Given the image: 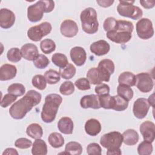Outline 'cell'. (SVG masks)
<instances>
[{"label":"cell","mask_w":155,"mask_h":155,"mask_svg":"<svg viewBox=\"0 0 155 155\" xmlns=\"http://www.w3.org/2000/svg\"><path fill=\"white\" fill-rule=\"evenodd\" d=\"M41 94L34 90L28 91L25 96L15 102L9 109V114L15 119H22L32 108L39 104Z\"/></svg>","instance_id":"obj_1"},{"label":"cell","mask_w":155,"mask_h":155,"mask_svg":"<svg viewBox=\"0 0 155 155\" xmlns=\"http://www.w3.org/2000/svg\"><path fill=\"white\" fill-rule=\"evenodd\" d=\"M134 26L132 22L125 20H117L114 27L107 32V37L116 44H125L132 37Z\"/></svg>","instance_id":"obj_2"},{"label":"cell","mask_w":155,"mask_h":155,"mask_svg":"<svg viewBox=\"0 0 155 155\" xmlns=\"http://www.w3.org/2000/svg\"><path fill=\"white\" fill-rule=\"evenodd\" d=\"M62 102V97L56 93L49 94L45 98L41 116L45 123H51L56 118L59 105Z\"/></svg>","instance_id":"obj_3"},{"label":"cell","mask_w":155,"mask_h":155,"mask_svg":"<svg viewBox=\"0 0 155 155\" xmlns=\"http://www.w3.org/2000/svg\"><path fill=\"white\" fill-rule=\"evenodd\" d=\"M82 30L87 34L96 33L99 28L97 12L94 8L88 7L82 10L80 15Z\"/></svg>","instance_id":"obj_4"},{"label":"cell","mask_w":155,"mask_h":155,"mask_svg":"<svg viewBox=\"0 0 155 155\" xmlns=\"http://www.w3.org/2000/svg\"><path fill=\"white\" fill-rule=\"evenodd\" d=\"M134 2V1H119L117 7V13L120 16L133 20L140 19L143 15V12L139 7L133 5Z\"/></svg>","instance_id":"obj_5"},{"label":"cell","mask_w":155,"mask_h":155,"mask_svg":"<svg viewBox=\"0 0 155 155\" xmlns=\"http://www.w3.org/2000/svg\"><path fill=\"white\" fill-rule=\"evenodd\" d=\"M122 142V135L118 131H112L104 134L100 139L101 145L107 148V150L120 149Z\"/></svg>","instance_id":"obj_6"},{"label":"cell","mask_w":155,"mask_h":155,"mask_svg":"<svg viewBox=\"0 0 155 155\" xmlns=\"http://www.w3.org/2000/svg\"><path fill=\"white\" fill-rule=\"evenodd\" d=\"M52 29L51 25L48 22H44L39 25L30 27L27 31L28 38L35 42H38L49 34Z\"/></svg>","instance_id":"obj_7"},{"label":"cell","mask_w":155,"mask_h":155,"mask_svg":"<svg viewBox=\"0 0 155 155\" xmlns=\"http://www.w3.org/2000/svg\"><path fill=\"white\" fill-rule=\"evenodd\" d=\"M137 36L142 39H148L153 36L154 29L152 22L148 18H142L136 23Z\"/></svg>","instance_id":"obj_8"},{"label":"cell","mask_w":155,"mask_h":155,"mask_svg":"<svg viewBox=\"0 0 155 155\" xmlns=\"http://www.w3.org/2000/svg\"><path fill=\"white\" fill-rule=\"evenodd\" d=\"M135 85L140 92L148 93L152 90L154 83L149 73L142 72L136 76Z\"/></svg>","instance_id":"obj_9"},{"label":"cell","mask_w":155,"mask_h":155,"mask_svg":"<svg viewBox=\"0 0 155 155\" xmlns=\"http://www.w3.org/2000/svg\"><path fill=\"white\" fill-rule=\"evenodd\" d=\"M45 11L44 1H37L27 8V18L31 22H36L42 19Z\"/></svg>","instance_id":"obj_10"},{"label":"cell","mask_w":155,"mask_h":155,"mask_svg":"<svg viewBox=\"0 0 155 155\" xmlns=\"http://www.w3.org/2000/svg\"><path fill=\"white\" fill-rule=\"evenodd\" d=\"M97 68L102 82H108L111 75L114 71L115 67L113 61L109 59H104L99 62Z\"/></svg>","instance_id":"obj_11"},{"label":"cell","mask_w":155,"mask_h":155,"mask_svg":"<svg viewBox=\"0 0 155 155\" xmlns=\"http://www.w3.org/2000/svg\"><path fill=\"white\" fill-rule=\"evenodd\" d=\"M150 107V105L147 99L143 97L138 98L133 104V114L137 119H142L147 116Z\"/></svg>","instance_id":"obj_12"},{"label":"cell","mask_w":155,"mask_h":155,"mask_svg":"<svg viewBox=\"0 0 155 155\" xmlns=\"http://www.w3.org/2000/svg\"><path fill=\"white\" fill-rule=\"evenodd\" d=\"M139 130L144 140L150 143H152L154 140L155 125L153 122L146 120L142 122L140 125Z\"/></svg>","instance_id":"obj_13"},{"label":"cell","mask_w":155,"mask_h":155,"mask_svg":"<svg viewBox=\"0 0 155 155\" xmlns=\"http://www.w3.org/2000/svg\"><path fill=\"white\" fill-rule=\"evenodd\" d=\"M78 27L76 22L71 19H65L60 26L61 34L67 38H73L78 32Z\"/></svg>","instance_id":"obj_14"},{"label":"cell","mask_w":155,"mask_h":155,"mask_svg":"<svg viewBox=\"0 0 155 155\" xmlns=\"http://www.w3.org/2000/svg\"><path fill=\"white\" fill-rule=\"evenodd\" d=\"M15 15L10 10L5 8L0 10V26L7 29L12 27L15 22Z\"/></svg>","instance_id":"obj_15"},{"label":"cell","mask_w":155,"mask_h":155,"mask_svg":"<svg viewBox=\"0 0 155 155\" xmlns=\"http://www.w3.org/2000/svg\"><path fill=\"white\" fill-rule=\"evenodd\" d=\"M70 55L71 61L77 66H82L85 62L87 59V53L84 48L81 47H73L70 51Z\"/></svg>","instance_id":"obj_16"},{"label":"cell","mask_w":155,"mask_h":155,"mask_svg":"<svg viewBox=\"0 0 155 155\" xmlns=\"http://www.w3.org/2000/svg\"><path fill=\"white\" fill-rule=\"evenodd\" d=\"M80 105L83 108L99 109L101 108L99 96L94 94L84 96L81 99Z\"/></svg>","instance_id":"obj_17"},{"label":"cell","mask_w":155,"mask_h":155,"mask_svg":"<svg viewBox=\"0 0 155 155\" xmlns=\"http://www.w3.org/2000/svg\"><path fill=\"white\" fill-rule=\"evenodd\" d=\"M90 51L96 56H103L107 54L110 49V44L105 40L94 42L90 45Z\"/></svg>","instance_id":"obj_18"},{"label":"cell","mask_w":155,"mask_h":155,"mask_svg":"<svg viewBox=\"0 0 155 155\" xmlns=\"http://www.w3.org/2000/svg\"><path fill=\"white\" fill-rule=\"evenodd\" d=\"M21 51L22 57L27 61H34L38 56V49L36 45L31 43H27L22 46Z\"/></svg>","instance_id":"obj_19"},{"label":"cell","mask_w":155,"mask_h":155,"mask_svg":"<svg viewBox=\"0 0 155 155\" xmlns=\"http://www.w3.org/2000/svg\"><path fill=\"white\" fill-rule=\"evenodd\" d=\"M17 73L16 67L12 64H5L0 68V80L8 81L13 79Z\"/></svg>","instance_id":"obj_20"},{"label":"cell","mask_w":155,"mask_h":155,"mask_svg":"<svg viewBox=\"0 0 155 155\" xmlns=\"http://www.w3.org/2000/svg\"><path fill=\"white\" fill-rule=\"evenodd\" d=\"M84 128L86 133L88 135L95 136L101 132V125L98 120L91 118L86 121Z\"/></svg>","instance_id":"obj_21"},{"label":"cell","mask_w":155,"mask_h":155,"mask_svg":"<svg viewBox=\"0 0 155 155\" xmlns=\"http://www.w3.org/2000/svg\"><path fill=\"white\" fill-rule=\"evenodd\" d=\"M58 128L62 133L71 134L73 131V122L70 117H62L58 121Z\"/></svg>","instance_id":"obj_22"},{"label":"cell","mask_w":155,"mask_h":155,"mask_svg":"<svg viewBox=\"0 0 155 155\" xmlns=\"http://www.w3.org/2000/svg\"><path fill=\"white\" fill-rule=\"evenodd\" d=\"M123 142L127 145H134L139 140V137L137 132L134 129H128L122 133Z\"/></svg>","instance_id":"obj_23"},{"label":"cell","mask_w":155,"mask_h":155,"mask_svg":"<svg viewBox=\"0 0 155 155\" xmlns=\"http://www.w3.org/2000/svg\"><path fill=\"white\" fill-rule=\"evenodd\" d=\"M31 153L33 155H46L47 146L45 142L41 138L36 139L32 145Z\"/></svg>","instance_id":"obj_24"},{"label":"cell","mask_w":155,"mask_h":155,"mask_svg":"<svg viewBox=\"0 0 155 155\" xmlns=\"http://www.w3.org/2000/svg\"><path fill=\"white\" fill-rule=\"evenodd\" d=\"M27 134L33 139H40L43 135V130L40 125L36 123L30 124L26 129Z\"/></svg>","instance_id":"obj_25"},{"label":"cell","mask_w":155,"mask_h":155,"mask_svg":"<svg viewBox=\"0 0 155 155\" xmlns=\"http://www.w3.org/2000/svg\"><path fill=\"white\" fill-rule=\"evenodd\" d=\"M119 84H123L132 87L136 84V76L130 71L122 72L118 77Z\"/></svg>","instance_id":"obj_26"},{"label":"cell","mask_w":155,"mask_h":155,"mask_svg":"<svg viewBox=\"0 0 155 155\" xmlns=\"http://www.w3.org/2000/svg\"><path fill=\"white\" fill-rule=\"evenodd\" d=\"M48 141L50 145L54 148H60L64 144V139L63 136L57 132L51 133L48 136Z\"/></svg>","instance_id":"obj_27"},{"label":"cell","mask_w":155,"mask_h":155,"mask_svg":"<svg viewBox=\"0 0 155 155\" xmlns=\"http://www.w3.org/2000/svg\"><path fill=\"white\" fill-rule=\"evenodd\" d=\"M117 95L125 99L126 101H130L133 97V90L132 88L128 85L119 84L117 87Z\"/></svg>","instance_id":"obj_28"},{"label":"cell","mask_w":155,"mask_h":155,"mask_svg":"<svg viewBox=\"0 0 155 155\" xmlns=\"http://www.w3.org/2000/svg\"><path fill=\"white\" fill-rule=\"evenodd\" d=\"M87 79L90 84L93 85H98L102 82L99 70L96 67H93L88 70L87 73Z\"/></svg>","instance_id":"obj_29"},{"label":"cell","mask_w":155,"mask_h":155,"mask_svg":"<svg viewBox=\"0 0 155 155\" xmlns=\"http://www.w3.org/2000/svg\"><path fill=\"white\" fill-rule=\"evenodd\" d=\"M65 151L68 154L80 155L82 152V147L77 142H69L65 145Z\"/></svg>","instance_id":"obj_30"},{"label":"cell","mask_w":155,"mask_h":155,"mask_svg":"<svg viewBox=\"0 0 155 155\" xmlns=\"http://www.w3.org/2000/svg\"><path fill=\"white\" fill-rule=\"evenodd\" d=\"M76 68L71 64L68 63L65 67L59 68V73L60 76L64 79H70L72 78L76 74Z\"/></svg>","instance_id":"obj_31"},{"label":"cell","mask_w":155,"mask_h":155,"mask_svg":"<svg viewBox=\"0 0 155 155\" xmlns=\"http://www.w3.org/2000/svg\"><path fill=\"white\" fill-rule=\"evenodd\" d=\"M41 51L45 54H50L53 52L56 48L55 42L50 39H45L40 43Z\"/></svg>","instance_id":"obj_32"},{"label":"cell","mask_w":155,"mask_h":155,"mask_svg":"<svg viewBox=\"0 0 155 155\" xmlns=\"http://www.w3.org/2000/svg\"><path fill=\"white\" fill-rule=\"evenodd\" d=\"M51 61L55 65L59 68H64L68 64L67 56L61 53L53 54L51 56Z\"/></svg>","instance_id":"obj_33"},{"label":"cell","mask_w":155,"mask_h":155,"mask_svg":"<svg viewBox=\"0 0 155 155\" xmlns=\"http://www.w3.org/2000/svg\"><path fill=\"white\" fill-rule=\"evenodd\" d=\"M44 77L47 83L49 84H55L58 83L61 79V76L59 72L53 69H50L45 71Z\"/></svg>","instance_id":"obj_34"},{"label":"cell","mask_w":155,"mask_h":155,"mask_svg":"<svg viewBox=\"0 0 155 155\" xmlns=\"http://www.w3.org/2000/svg\"><path fill=\"white\" fill-rule=\"evenodd\" d=\"M8 93L16 96H21L25 92V88L24 85L19 83H14L10 85L7 88Z\"/></svg>","instance_id":"obj_35"},{"label":"cell","mask_w":155,"mask_h":155,"mask_svg":"<svg viewBox=\"0 0 155 155\" xmlns=\"http://www.w3.org/2000/svg\"><path fill=\"white\" fill-rule=\"evenodd\" d=\"M101 107L105 109H113L114 104V96L109 94L99 96Z\"/></svg>","instance_id":"obj_36"},{"label":"cell","mask_w":155,"mask_h":155,"mask_svg":"<svg viewBox=\"0 0 155 155\" xmlns=\"http://www.w3.org/2000/svg\"><path fill=\"white\" fill-rule=\"evenodd\" d=\"M114 104L113 110L117 111H122L127 108L128 106V101L119 95L114 96Z\"/></svg>","instance_id":"obj_37"},{"label":"cell","mask_w":155,"mask_h":155,"mask_svg":"<svg viewBox=\"0 0 155 155\" xmlns=\"http://www.w3.org/2000/svg\"><path fill=\"white\" fill-rule=\"evenodd\" d=\"M22 53L21 50L17 47L12 48L8 50L7 53V59L12 62H18L22 58Z\"/></svg>","instance_id":"obj_38"},{"label":"cell","mask_w":155,"mask_h":155,"mask_svg":"<svg viewBox=\"0 0 155 155\" xmlns=\"http://www.w3.org/2000/svg\"><path fill=\"white\" fill-rule=\"evenodd\" d=\"M32 85L40 90H44L47 87V81L44 76L41 74H36L32 78Z\"/></svg>","instance_id":"obj_39"},{"label":"cell","mask_w":155,"mask_h":155,"mask_svg":"<svg viewBox=\"0 0 155 155\" xmlns=\"http://www.w3.org/2000/svg\"><path fill=\"white\" fill-rule=\"evenodd\" d=\"M151 143L143 140L137 147V153L140 155H150L153 152Z\"/></svg>","instance_id":"obj_40"},{"label":"cell","mask_w":155,"mask_h":155,"mask_svg":"<svg viewBox=\"0 0 155 155\" xmlns=\"http://www.w3.org/2000/svg\"><path fill=\"white\" fill-rule=\"evenodd\" d=\"M50 64V61L47 56L42 54H39L38 56L34 59V65L39 69L45 68Z\"/></svg>","instance_id":"obj_41"},{"label":"cell","mask_w":155,"mask_h":155,"mask_svg":"<svg viewBox=\"0 0 155 155\" xmlns=\"http://www.w3.org/2000/svg\"><path fill=\"white\" fill-rule=\"evenodd\" d=\"M74 91V86L70 81L64 82L59 87V92L65 96L70 95Z\"/></svg>","instance_id":"obj_42"},{"label":"cell","mask_w":155,"mask_h":155,"mask_svg":"<svg viewBox=\"0 0 155 155\" xmlns=\"http://www.w3.org/2000/svg\"><path fill=\"white\" fill-rule=\"evenodd\" d=\"M87 153L88 155H101L102 149L99 144L91 143L87 147Z\"/></svg>","instance_id":"obj_43"},{"label":"cell","mask_w":155,"mask_h":155,"mask_svg":"<svg viewBox=\"0 0 155 155\" xmlns=\"http://www.w3.org/2000/svg\"><path fill=\"white\" fill-rule=\"evenodd\" d=\"M75 86L80 90H87L90 89V83L87 78H79L74 82Z\"/></svg>","instance_id":"obj_44"},{"label":"cell","mask_w":155,"mask_h":155,"mask_svg":"<svg viewBox=\"0 0 155 155\" xmlns=\"http://www.w3.org/2000/svg\"><path fill=\"white\" fill-rule=\"evenodd\" d=\"M15 145L16 147L20 149H27L32 145V142L27 138L21 137L15 141Z\"/></svg>","instance_id":"obj_45"},{"label":"cell","mask_w":155,"mask_h":155,"mask_svg":"<svg viewBox=\"0 0 155 155\" xmlns=\"http://www.w3.org/2000/svg\"><path fill=\"white\" fill-rule=\"evenodd\" d=\"M18 96H14L12 94L7 93L4 95V96L1 99V106L2 108H6L13 102H14L17 99Z\"/></svg>","instance_id":"obj_46"},{"label":"cell","mask_w":155,"mask_h":155,"mask_svg":"<svg viewBox=\"0 0 155 155\" xmlns=\"http://www.w3.org/2000/svg\"><path fill=\"white\" fill-rule=\"evenodd\" d=\"M94 90L95 93L99 96L106 95L110 93V87L106 84L101 83L95 87Z\"/></svg>","instance_id":"obj_47"},{"label":"cell","mask_w":155,"mask_h":155,"mask_svg":"<svg viewBox=\"0 0 155 155\" xmlns=\"http://www.w3.org/2000/svg\"><path fill=\"white\" fill-rule=\"evenodd\" d=\"M116 19L113 17L107 18L104 22V29L105 31L108 32L111 31L115 26L116 23Z\"/></svg>","instance_id":"obj_48"},{"label":"cell","mask_w":155,"mask_h":155,"mask_svg":"<svg viewBox=\"0 0 155 155\" xmlns=\"http://www.w3.org/2000/svg\"><path fill=\"white\" fill-rule=\"evenodd\" d=\"M44 5L45 8L44 13H50L54 8V2L51 0H44Z\"/></svg>","instance_id":"obj_49"},{"label":"cell","mask_w":155,"mask_h":155,"mask_svg":"<svg viewBox=\"0 0 155 155\" xmlns=\"http://www.w3.org/2000/svg\"><path fill=\"white\" fill-rule=\"evenodd\" d=\"M139 2L143 8L147 9L154 7L155 5V1L154 0H140Z\"/></svg>","instance_id":"obj_50"},{"label":"cell","mask_w":155,"mask_h":155,"mask_svg":"<svg viewBox=\"0 0 155 155\" xmlns=\"http://www.w3.org/2000/svg\"><path fill=\"white\" fill-rule=\"evenodd\" d=\"M96 2L99 4V6L102 7H108L111 6L113 3L114 1L111 0H97L96 1Z\"/></svg>","instance_id":"obj_51"},{"label":"cell","mask_w":155,"mask_h":155,"mask_svg":"<svg viewBox=\"0 0 155 155\" xmlns=\"http://www.w3.org/2000/svg\"><path fill=\"white\" fill-rule=\"evenodd\" d=\"M4 154H16L18 155V152L16 151V149L13 148H6L4 151L2 153V155Z\"/></svg>","instance_id":"obj_52"},{"label":"cell","mask_w":155,"mask_h":155,"mask_svg":"<svg viewBox=\"0 0 155 155\" xmlns=\"http://www.w3.org/2000/svg\"><path fill=\"white\" fill-rule=\"evenodd\" d=\"M122 154V151L120 149L118 150H107V154H114V155H120Z\"/></svg>","instance_id":"obj_53"},{"label":"cell","mask_w":155,"mask_h":155,"mask_svg":"<svg viewBox=\"0 0 155 155\" xmlns=\"http://www.w3.org/2000/svg\"><path fill=\"white\" fill-rule=\"evenodd\" d=\"M154 94H152L151 96H150V97H149V98H148V99H147L148 100V103L150 104V106H152L153 107H154Z\"/></svg>","instance_id":"obj_54"}]
</instances>
